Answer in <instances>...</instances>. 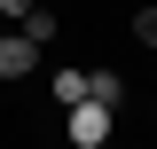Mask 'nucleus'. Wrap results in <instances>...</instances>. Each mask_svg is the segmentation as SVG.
<instances>
[{
  "label": "nucleus",
  "mask_w": 157,
  "mask_h": 149,
  "mask_svg": "<svg viewBox=\"0 0 157 149\" xmlns=\"http://www.w3.org/2000/svg\"><path fill=\"white\" fill-rule=\"evenodd\" d=\"M16 32H24V39H39V47H55V32H63V16L47 8V0H32V8L16 16Z\"/></svg>",
  "instance_id": "nucleus-3"
},
{
  "label": "nucleus",
  "mask_w": 157,
  "mask_h": 149,
  "mask_svg": "<svg viewBox=\"0 0 157 149\" xmlns=\"http://www.w3.org/2000/svg\"><path fill=\"white\" fill-rule=\"evenodd\" d=\"M86 94H94V102H110V110H118V102H126V78H118L110 63H86Z\"/></svg>",
  "instance_id": "nucleus-4"
},
{
  "label": "nucleus",
  "mask_w": 157,
  "mask_h": 149,
  "mask_svg": "<svg viewBox=\"0 0 157 149\" xmlns=\"http://www.w3.org/2000/svg\"><path fill=\"white\" fill-rule=\"evenodd\" d=\"M110 126H118V110H110V102H94V94L63 102V141H71V149H102V141H110Z\"/></svg>",
  "instance_id": "nucleus-1"
},
{
  "label": "nucleus",
  "mask_w": 157,
  "mask_h": 149,
  "mask_svg": "<svg viewBox=\"0 0 157 149\" xmlns=\"http://www.w3.org/2000/svg\"><path fill=\"white\" fill-rule=\"evenodd\" d=\"M24 8H32V0H0V24H16V16H24Z\"/></svg>",
  "instance_id": "nucleus-7"
},
{
  "label": "nucleus",
  "mask_w": 157,
  "mask_h": 149,
  "mask_svg": "<svg viewBox=\"0 0 157 149\" xmlns=\"http://www.w3.org/2000/svg\"><path fill=\"white\" fill-rule=\"evenodd\" d=\"M47 94H55V110L78 102V94H86V71H78V63H55V71H47Z\"/></svg>",
  "instance_id": "nucleus-5"
},
{
  "label": "nucleus",
  "mask_w": 157,
  "mask_h": 149,
  "mask_svg": "<svg viewBox=\"0 0 157 149\" xmlns=\"http://www.w3.org/2000/svg\"><path fill=\"white\" fill-rule=\"evenodd\" d=\"M39 39H24V32H0V86H24V78L39 71Z\"/></svg>",
  "instance_id": "nucleus-2"
},
{
  "label": "nucleus",
  "mask_w": 157,
  "mask_h": 149,
  "mask_svg": "<svg viewBox=\"0 0 157 149\" xmlns=\"http://www.w3.org/2000/svg\"><path fill=\"white\" fill-rule=\"evenodd\" d=\"M126 32H134V47H141V55H157V0H141L134 16H126Z\"/></svg>",
  "instance_id": "nucleus-6"
}]
</instances>
